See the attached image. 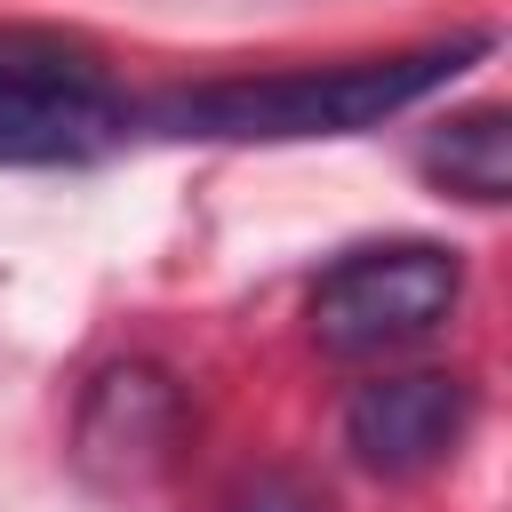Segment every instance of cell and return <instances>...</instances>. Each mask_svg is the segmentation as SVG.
<instances>
[{"label": "cell", "instance_id": "5", "mask_svg": "<svg viewBox=\"0 0 512 512\" xmlns=\"http://www.w3.org/2000/svg\"><path fill=\"white\" fill-rule=\"evenodd\" d=\"M416 168H424L440 192H456V200H472V208H496V200L512 192V120H504V104L448 112V120L424 136Z\"/></svg>", "mask_w": 512, "mask_h": 512}, {"label": "cell", "instance_id": "3", "mask_svg": "<svg viewBox=\"0 0 512 512\" xmlns=\"http://www.w3.org/2000/svg\"><path fill=\"white\" fill-rule=\"evenodd\" d=\"M128 128L136 112L96 64L48 40H0V168H88Z\"/></svg>", "mask_w": 512, "mask_h": 512}, {"label": "cell", "instance_id": "1", "mask_svg": "<svg viewBox=\"0 0 512 512\" xmlns=\"http://www.w3.org/2000/svg\"><path fill=\"white\" fill-rule=\"evenodd\" d=\"M472 56H488V32L432 40V48H408V56H360V64H304V72H256V80L176 88L144 120H152V136H192V144L360 136V128H384L392 112L424 104L432 88H448Z\"/></svg>", "mask_w": 512, "mask_h": 512}, {"label": "cell", "instance_id": "2", "mask_svg": "<svg viewBox=\"0 0 512 512\" xmlns=\"http://www.w3.org/2000/svg\"><path fill=\"white\" fill-rule=\"evenodd\" d=\"M464 296V256L440 248V240H384V248H352L320 272L304 320H312V344L336 352V360H384V352H408L424 336L448 328Z\"/></svg>", "mask_w": 512, "mask_h": 512}, {"label": "cell", "instance_id": "4", "mask_svg": "<svg viewBox=\"0 0 512 512\" xmlns=\"http://www.w3.org/2000/svg\"><path fill=\"white\" fill-rule=\"evenodd\" d=\"M472 432V384L440 376V368H408V376H376L344 400V448L360 472L384 480H416L432 464H448Z\"/></svg>", "mask_w": 512, "mask_h": 512}]
</instances>
